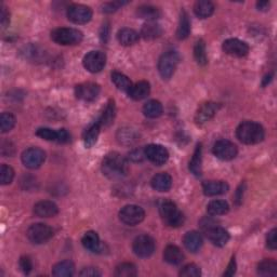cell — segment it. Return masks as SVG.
I'll list each match as a JSON object with an SVG mask.
<instances>
[{
	"label": "cell",
	"instance_id": "bcb514c9",
	"mask_svg": "<svg viewBox=\"0 0 277 277\" xmlns=\"http://www.w3.org/2000/svg\"><path fill=\"white\" fill-rule=\"evenodd\" d=\"M128 3L126 2H111V3H105L101 7L102 9V12L105 13H113L115 11H117L120 7H123L124 5H127Z\"/></svg>",
	"mask_w": 277,
	"mask_h": 277
},
{
	"label": "cell",
	"instance_id": "277c9868",
	"mask_svg": "<svg viewBox=\"0 0 277 277\" xmlns=\"http://www.w3.org/2000/svg\"><path fill=\"white\" fill-rule=\"evenodd\" d=\"M83 33L72 28H59L51 32V39L58 45L74 46L82 43Z\"/></svg>",
	"mask_w": 277,
	"mask_h": 277
},
{
	"label": "cell",
	"instance_id": "5b68a950",
	"mask_svg": "<svg viewBox=\"0 0 277 277\" xmlns=\"http://www.w3.org/2000/svg\"><path fill=\"white\" fill-rule=\"evenodd\" d=\"M180 57L175 51H168L158 61V72L164 79H170L177 70Z\"/></svg>",
	"mask_w": 277,
	"mask_h": 277
},
{
	"label": "cell",
	"instance_id": "74e56055",
	"mask_svg": "<svg viewBox=\"0 0 277 277\" xmlns=\"http://www.w3.org/2000/svg\"><path fill=\"white\" fill-rule=\"evenodd\" d=\"M194 57L196 62L199 65L205 66L208 63V57L206 51V44L202 39H199L194 47Z\"/></svg>",
	"mask_w": 277,
	"mask_h": 277
},
{
	"label": "cell",
	"instance_id": "d590c367",
	"mask_svg": "<svg viewBox=\"0 0 277 277\" xmlns=\"http://www.w3.org/2000/svg\"><path fill=\"white\" fill-rule=\"evenodd\" d=\"M115 114H116V107L113 100H110L107 103L102 116L98 120L101 127H110L115 119Z\"/></svg>",
	"mask_w": 277,
	"mask_h": 277
},
{
	"label": "cell",
	"instance_id": "5bb4252c",
	"mask_svg": "<svg viewBox=\"0 0 277 277\" xmlns=\"http://www.w3.org/2000/svg\"><path fill=\"white\" fill-rule=\"evenodd\" d=\"M222 49L226 55L237 58L247 56L250 50L248 44L238 38H228L224 40L222 45Z\"/></svg>",
	"mask_w": 277,
	"mask_h": 277
},
{
	"label": "cell",
	"instance_id": "ee69618b",
	"mask_svg": "<svg viewBox=\"0 0 277 277\" xmlns=\"http://www.w3.org/2000/svg\"><path fill=\"white\" fill-rule=\"evenodd\" d=\"M201 275L200 267L196 264H187L181 269L180 276L183 277H199Z\"/></svg>",
	"mask_w": 277,
	"mask_h": 277
},
{
	"label": "cell",
	"instance_id": "83f0119b",
	"mask_svg": "<svg viewBox=\"0 0 277 277\" xmlns=\"http://www.w3.org/2000/svg\"><path fill=\"white\" fill-rule=\"evenodd\" d=\"M215 7L213 3L208 2V0H200V2L195 3L194 12L195 15L200 19H207L213 15Z\"/></svg>",
	"mask_w": 277,
	"mask_h": 277
},
{
	"label": "cell",
	"instance_id": "7dc6e473",
	"mask_svg": "<svg viewBox=\"0 0 277 277\" xmlns=\"http://www.w3.org/2000/svg\"><path fill=\"white\" fill-rule=\"evenodd\" d=\"M266 246H267L268 249L276 250V246H277V242H276V228H273L271 232L267 233V236H266Z\"/></svg>",
	"mask_w": 277,
	"mask_h": 277
},
{
	"label": "cell",
	"instance_id": "ab89813d",
	"mask_svg": "<svg viewBox=\"0 0 277 277\" xmlns=\"http://www.w3.org/2000/svg\"><path fill=\"white\" fill-rule=\"evenodd\" d=\"M16 117L11 113H3L0 116V130L3 133L9 132L16 126Z\"/></svg>",
	"mask_w": 277,
	"mask_h": 277
},
{
	"label": "cell",
	"instance_id": "db71d44e",
	"mask_svg": "<svg viewBox=\"0 0 277 277\" xmlns=\"http://www.w3.org/2000/svg\"><path fill=\"white\" fill-rule=\"evenodd\" d=\"M235 273H236V261H235V258H233L232 261L229 262L226 272L224 273V276H233Z\"/></svg>",
	"mask_w": 277,
	"mask_h": 277
},
{
	"label": "cell",
	"instance_id": "f6af8a7d",
	"mask_svg": "<svg viewBox=\"0 0 277 277\" xmlns=\"http://www.w3.org/2000/svg\"><path fill=\"white\" fill-rule=\"evenodd\" d=\"M19 266L23 274L29 275L33 269V262H32L30 256H22V258L19 261Z\"/></svg>",
	"mask_w": 277,
	"mask_h": 277
},
{
	"label": "cell",
	"instance_id": "7c38bea8",
	"mask_svg": "<svg viewBox=\"0 0 277 277\" xmlns=\"http://www.w3.org/2000/svg\"><path fill=\"white\" fill-rule=\"evenodd\" d=\"M23 165L29 169H37L46 160V153L39 147H30L21 155Z\"/></svg>",
	"mask_w": 277,
	"mask_h": 277
},
{
	"label": "cell",
	"instance_id": "9a60e30c",
	"mask_svg": "<svg viewBox=\"0 0 277 277\" xmlns=\"http://www.w3.org/2000/svg\"><path fill=\"white\" fill-rule=\"evenodd\" d=\"M145 157L156 166L165 165L169 159V152L167 148L159 144H150L144 148Z\"/></svg>",
	"mask_w": 277,
	"mask_h": 277
},
{
	"label": "cell",
	"instance_id": "6da1fadb",
	"mask_svg": "<svg viewBox=\"0 0 277 277\" xmlns=\"http://www.w3.org/2000/svg\"><path fill=\"white\" fill-rule=\"evenodd\" d=\"M128 161L119 153L112 152L107 154L102 161V172L111 180L121 179L128 173Z\"/></svg>",
	"mask_w": 277,
	"mask_h": 277
},
{
	"label": "cell",
	"instance_id": "e0dca14e",
	"mask_svg": "<svg viewBox=\"0 0 277 277\" xmlns=\"http://www.w3.org/2000/svg\"><path fill=\"white\" fill-rule=\"evenodd\" d=\"M220 107L221 105L215 102H206L204 104H201L197 112H196L195 123L197 125L206 124L207 121L214 117V115L219 112Z\"/></svg>",
	"mask_w": 277,
	"mask_h": 277
},
{
	"label": "cell",
	"instance_id": "2e32d148",
	"mask_svg": "<svg viewBox=\"0 0 277 277\" xmlns=\"http://www.w3.org/2000/svg\"><path fill=\"white\" fill-rule=\"evenodd\" d=\"M101 88L96 83H83L75 87V96L85 102H92L99 96Z\"/></svg>",
	"mask_w": 277,
	"mask_h": 277
},
{
	"label": "cell",
	"instance_id": "ffe728a7",
	"mask_svg": "<svg viewBox=\"0 0 277 277\" xmlns=\"http://www.w3.org/2000/svg\"><path fill=\"white\" fill-rule=\"evenodd\" d=\"M151 185L154 190L157 192H168L172 186L171 175L166 172H160L156 175H154L151 181Z\"/></svg>",
	"mask_w": 277,
	"mask_h": 277
},
{
	"label": "cell",
	"instance_id": "d4e9b609",
	"mask_svg": "<svg viewBox=\"0 0 277 277\" xmlns=\"http://www.w3.org/2000/svg\"><path fill=\"white\" fill-rule=\"evenodd\" d=\"M82 244L86 250L93 253L99 252L101 250V241L99 238V235L93 231L87 232L84 235V237L82 239Z\"/></svg>",
	"mask_w": 277,
	"mask_h": 277
},
{
	"label": "cell",
	"instance_id": "603a6c76",
	"mask_svg": "<svg viewBox=\"0 0 277 277\" xmlns=\"http://www.w3.org/2000/svg\"><path fill=\"white\" fill-rule=\"evenodd\" d=\"M150 93H151L150 83L145 82V80H141V82L132 86L131 90L129 91V93H128V96H129L133 100L140 101V100H143V99L147 98L148 96H150Z\"/></svg>",
	"mask_w": 277,
	"mask_h": 277
},
{
	"label": "cell",
	"instance_id": "f1b7e54d",
	"mask_svg": "<svg viewBox=\"0 0 277 277\" xmlns=\"http://www.w3.org/2000/svg\"><path fill=\"white\" fill-rule=\"evenodd\" d=\"M161 33H163L161 26L154 21L145 23L141 29V36L146 40L156 39L161 35Z\"/></svg>",
	"mask_w": 277,
	"mask_h": 277
},
{
	"label": "cell",
	"instance_id": "11a10c76",
	"mask_svg": "<svg viewBox=\"0 0 277 277\" xmlns=\"http://www.w3.org/2000/svg\"><path fill=\"white\" fill-rule=\"evenodd\" d=\"M269 2H258L256 3V7H258L259 10H262V11H266L268 8H269Z\"/></svg>",
	"mask_w": 277,
	"mask_h": 277
},
{
	"label": "cell",
	"instance_id": "c3c4849f",
	"mask_svg": "<svg viewBox=\"0 0 277 277\" xmlns=\"http://www.w3.org/2000/svg\"><path fill=\"white\" fill-rule=\"evenodd\" d=\"M10 22V15L8 10H7L6 7L2 5V12H0V23H2V26L5 29L7 28V25Z\"/></svg>",
	"mask_w": 277,
	"mask_h": 277
},
{
	"label": "cell",
	"instance_id": "4fadbf2b",
	"mask_svg": "<svg viewBox=\"0 0 277 277\" xmlns=\"http://www.w3.org/2000/svg\"><path fill=\"white\" fill-rule=\"evenodd\" d=\"M202 227H204L206 237L217 247H224L231 238L228 232L218 225L204 224Z\"/></svg>",
	"mask_w": 277,
	"mask_h": 277
},
{
	"label": "cell",
	"instance_id": "7402d4cb",
	"mask_svg": "<svg viewBox=\"0 0 277 277\" xmlns=\"http://www.w3.org/2000/svg\"><path fill=\"white\" fill-rule=\"evenodd\" d=\"M164 260L171 265H179L184 261V254L179 247L169 245L164 251Z\"/></svg>",
	"mask_w": 277,
	"mask_h": 277
},
{
	"label": "cell",
	"instance_id": "681fc988",
	"mask_svg": "<svg viewBox=\"0 0 277 277\" xmlns=\"http://www.w3.org/2000/svg\"><path fill=\"white\" fill-rule=\"evenodd\" d=\"M71 141L70 133L65 129H59L58 130V143H69Z\"/></svg>",
	"mask_w": 277,
	"mask_h": 277
},
{
	"label": "cell",
	"instance_id": "52a82bcc",
	"mask_svg": "<svg viewBox=\"0 0 277 277\" xmlns=\"http://www.w3.org/2000/svg\"><path fill=\"white\" fill-rule=\"evenodd\" d=\"M119 220L126 225H138L145 219V212L143 209L137 205H128L121 208L119 211Z\"/></svg>",
	"mask_w": 277,
	"mask_h": 277
},
{
	"label": "cell",
	"instance_id": "7bdbcfd3",
	"mask_svg": "<svg viewBox=\"0 0 277 277\" xmlns=\"http://www.w3.org/2000/svg\"><path fill=\"white\" fill-rule=\"evenodd\" d=\"M36 136L46 141L57 142L58 130H53V129H50V128H39V129L36 131Z\"/></svg>",
	"mask_w": 277,
	"mask_h": 277
},
{
	"label": "cell",
	"instance_id": "e575fe53",
	"mask_svg": "<svg viewBox=\"0 0 277 277\" xmlns=\"http://www.w3.org/2000/svg\"><path fill=\"white\" fill-rule=\"evenodd\" d=\"M112 82L114 85L116 86L119 90L125 91L127 93H129L132 88V83L131 80L128 78L126 75H124L123 73L119 72H113L112 73Z\"/></svg>",
	"mask_w": 277,
	"mask_h": 277
},
{
	"label": "cell",
	"instance_id": "f5cc1de1",
	"mask_svg": "<svg viewBox=\"0 0 277 277\" xmlns=\"http://www.w3.org/2000/svg\"><path fill=\"white\" fill-rule=\"evenodd\" d=\"M109 31H110V26H109V23H105L103 24L102 26V29H101V39H102V42L106 43L107 42V39H109Z\"/></svg>",
	"mask_w": 277,
	"mask_h": 277
},
{
	"label": "cell",
	"instance_id": "d6a6232c",
	"mask_svg": "<svg viewBox=\"0 0 277 277\" xmlns=\"http://www.w3.org/2000/svg\"><path fill=\"white\" fill-rule=\"evenodd\" d=\"M229 211V205L225 200H212L207 206V212L212 217L226 214Z\"/></svg>",
	"mask_w": 277,
	"mask_h": 277
},
{
	"label": "cell",
	"instance_id": "9f6ffc18",
	"mask_svg": "<svg viewBox=\"0 0 277 277\" xmlns=\"http://www.w3.org/2000/svg\"><path fill=\"white\" fill-rule=\"evenodd\" d=\"M271 80H272V75H267V76H265L264 77V79H263V86H266L269 82H271Z\"/></svg>",
	"mask_w": 277,
	"mask_h": 277
},
{
	"label": "cell",
	"instance_id": "ac0fdd59",
	"mask_svg": "<svg viewBox=\"0 0 277 277\" xmlns=\"http://www.w3.org/2000/svg\"><path fill=\"white\" fill-rule=\"evenodd\" d=\"M59 212V208L53 201L43 200L34 206V213L38 218H52Z\"/></svg>",
	"mask_w": 277,
	"mask_h": 277
},
{
	"label": "cell",
	"instance_id": "4316f807",
	"mask_svg": "<svg viewBox=\"0 0 277 277\" xmlns=\"http://www.w3.org/2000/svg\"><path fill=\"white\" fill-rule=\"evenodd\" d=\"M137 16L140 19L147 20L148 22H153L160 17V10L157 7H154L151 5H142L138 7Z\"/></svg>",
	"mask_w": 277,
	"mask_h": 277
},
{
	"label": "cell",
	"instance_id": "9c48e42d",
	"mask_svg": "<svg viewBox=\"0 0 277 277\" xmlns=\"http://www.w3.org/2000/svg\"><path fill=\"white\" fill-rule=\"evenodd\" d=\"M132 250L139 258H150L155 251V240L150 235H140L133 240Z\"/></svg>",
	"mask_w": 277,
	"mask_h": 277
},
{
	"label": "cell",
	"instance_id": "44dd1931",
	"mask_svg": "<svg viewBox=\"0 0 277 277\" xmlns=\"http://www.w3.org/2000/svg\"><path fill=\"white\" fill-rule=\"evenodd\" d=\"M183 244L190 252H193V253L198 252L200 248L202 247L201 235L196 231L187 232L183 238Z\"/></svg>",
	"mask_w": 277,
	"mask_h": 277
},
{
	"label": "cell",
	"instance_id": "8992f818",
	"mask_svg": "<svg viewBox=\"0 0 277 277\" xmlns=\"http://www.w3.org/2000/svg\"><path fill=\"white\" fill-rule=\"evenodd\" d=\"M26 236L32 244L43 245L52 238L53 231L50 226L44 223H36L29 227Z\"/></svg>",
	"mask_w": 277,
	"mask_h": 277
},
{
	"label": "cell",
	"instance_id": "f907efd6",
	"mask_svg": "<svg viewBox=\"0 0 277 277\" xmlns=\"http://www.w3.org/2000/svg\"><path fill=\"white\" fill-rule=\"evenodd\" d=\"M79 275L85 277H96V276H101V273L94 267H86L79 273Z\"/></svg>",
	"mask_w": 277,
	"mask_h": 277
},
{
	"label": "cell",
	"instance_id": "8fae6325",
	"mask_svg": "<svg viewBox=\"0 0 277 277\" xmlns=\"http://www.w3.org/2000/svg\"><path fill=\"white\" fill-rule=\"evenodd\" d=\"M212 152L214 154V156H217V158L227 161L232 160L237 156L238 148L231 141L220 140L214 143L212 147Z\"/></svg>",
	"mask_w": 277,
	"mask_h": 277
},
{
	"label": "cell",
	"instance_id": "30bf717a",
	"mask_svg": "<svg viewBox=\"0 0 277 277\" xmlns=\"http://www.w3.org/2000/svg\"><path fill=\"white\" fill-rule=\"evenodd\" d=\"M106 64V56L102 51H90L84 57L83 65L90 73H99L104 69Z\"/></svg>",
	"mask_w": 277,
	"mask_h": 277
},
{
	"label": "cell",
	"instance_id": "d6986e66",
	"mask_svg": "<svg viewBox=\"0 0 277 277\" xmlns=\"http://www.w3.org/2000/svg\"><path fill=\"white\" fill-rule=\"evenodd\" d=\"M228 190L229 185L224 181H208L202 184V191L209 197L226 194Z\"/></svg>",
	"mask_w": 277,
	"mask_h": 277
},
{
	"label": "cell",
	"instance_id": "816d5d0a",
	"mask_svg": "<svg viewBox=\"0 0 277 277\" xmlns=\"http://www.w3.org/2000/svg\"><path fill=\"white\" fill-rule=\"evenodd\" d=\"M144 151H139V150H134L132 151L130 154H129V158L132 160V161H141L142 159L144 158Z\"/></svg>",
	"mask_w": 277,
	"mask_h": 277
},
{
	"label": "cell",
	"instance_id": "ba28073f",
	"mask_svg": "<svg viewBox=\"0 0 277 277\" xmlns=\"http://www.w3.org/2000/svg\"><path fill=\"white\" fill-rule=\"evenodd\" d=\"M67 19L75 24H86L92 19V10L90 7L74 4L71 5L66 11Z\"/></svg>",
	"mask_w": 277,
	"mask_h": 277
},
{
	"label": "cell",
	"instance_id": "4dcf8cb0",
	"mask_svg": "<svg viewBox=\"0 0 277 277\" xmlns=\"http://www.w3.org/2000/svg\"><path fill=\"white\" fill-rule=\"evenodd\" d=\"M191 33V21H190V17L186 13V11L182 10L181 15H180V20H179V26H178V31H177V37L180 40L186 39L190 35Z\"/></svg>",
	"mask_w": 277,
	"mask_h": 277
},
{
	"label": "cell",
	"instance_id": "836d02e7",
	"mask_svg": "<svg viewBox=\"0 0 277 277\" xmlns=\"http://www.w3.org/2000/svg\"><path fill=\"white\" fill-rule=\"evenodd\" d=\"M143 114L147 118H157L163 114V105L157 100H150L143 106Z\"/></svg>",
	"mask_w": 277,
	"mask_h": 277
},
{
	"label": "cell",
	"instance_id": "f546056e",
	"mask_svg": "<svg viewBox=\"0 0 277 277\" xmlns=\"http://www.w3.org/2000/svg\"><path fill=\"white\" fill-rule=\"evenodd\" d=\"M100 129L101 125L99 121L87 128V130L84 133V144L87 148H90L97 143L100 134Z\"/></svg>",
	"mask_w": 277,
	"mask_h": 277
},
{
	"label": "cell",
	"instance_id": "7a4b0ae2",
	"mask_svg": "<svg viewBox=\"0 0 277 277\" xmlns=\"http://www.w3.org/2000/svg\"><path fill=\"white\" fill-rule=\"evenodd\" d=\"M236 136L241 143L247 145L258 144L265 138V131L259 123L255 121H244L236 130Z\"/></svg>",
	"mask_w": 277,
	"mask_h": 277
},
{
	"label": "cell",
	"instance_id": "8d00e7d4",
	"mask_svg": "<svg viewBox=\"0 0 277 277\" xmlns=\"http://www.w3.org/2000/svg\"><path fill=\"white\" fill-rule=\"evenodd\" d=\"M258 274L261 276H276L277 263L273 259H266L258 265Z\"/></svg>",
	"mask_w": 277,
	"mask_h": 277
},
{
	"label": "cell",
	"instance_id": "f35d334b",
	"mask_svg": "<svg viewBox=\"0 0 277 277\" xmlns=\"http://www.w3.org/2000/svg\"><path fill=\"white\" fill-rule=\"evenodd\" d=\"M137 267L132 263H123L115 269V276L117 277H132L137 276Z\"/></svg>",
	"mask_w": 277,
	"mask_h": 277
},
{
	"label": "cell",
	"instance_id": "484cf974",
	"mask_svg": "<svg viewBox=\"0 0 277 277\" xmlns=\"http://www.w3.org/2000/svg\"><path fill=\"white\" fill-rule=\"evenodd\" d=\"M75 273V265L72 261L59 262L52 267V275L56 277H71Z\"/></svg>",
	"mask_w": 277,
	"mask_h": 277
},
{
	"label": "cell",
	"instance_id": "cb8c5ba5",
	"mask_svg": "<svg viewBox=\"0 0 277 277\" xmlns=\"http://www.w3.org/2000/svg\"><path fill=\"white\" fill-rule=\"evenodd\" d=\"M117 39L123 46H132L139 42L140 34L132 29L124 28L118 31Z\"/></svg>",
	"mask_w": 277,
	"mask_h": 277
},
{
	"label": "cell",
	"instance_id": "3957f363",
	"mask_svg": "<svg viewBox=\"0 0 277 277\" xmlns=\"http://www.w3.org/2000/svg\"><path fill=\"white\" fill-rule=\"evenodd\" d=\"M159 214L161 220L169 227H180L185 221L184 215L177 205L171 200H164L159 206Z\"/></svg>",
	"mask_w": 277,
	"mask_h": 277
},
{
	"label": "cell",
	"instance_id": "b9f144b4",
	"mask_svg": "<svg viewBox=\"0 0 277 277\" xmlns=\"http://www.w3.org/2000/svg\"><path fill=\"white\" fill-rule=\"evenodd\" d=\"M118 140L120 143L132 144L137 141V134L132 129H120L118 132Z\"/></svg>",
	"mask_w": 277,
	"mask_h": 277
},
{
	"label": "cell",
	"instance_id": "1f68e13d",
	"mask_svg": "<svg viewBox=\"0 0 277 277\" xmlns=\"http://www.w3.org/2000/svg\"><path fill=\"white\" fill-rule=\"evenodd\" d=\"M190 171L195 177H200L202 173V147L201 144H197L192 160L190 161Z\"/></svg>",
	"mask_w": 277,
	"mask_h": 277
},
{
	"label": "cell",
	"instance_id": "60d3db41",
	"mask_svg": "<svg viewBox=\"0 0 277 277\" xmlns=\"http://www.w3.org/2000/svg\"><path fill=\"white\" fill-rule=\"evenodd\" d=\"M13 178H15V171L10 166L2 165L0 168V183L3 185L10 184Z\"/></svg>",
	"mask_w": 277,
	"mask_h": 277
}]
</instances>
